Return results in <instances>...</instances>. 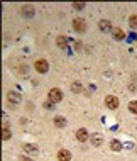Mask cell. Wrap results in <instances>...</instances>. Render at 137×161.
<instances>
[{"mask_svg":"<svg viewBox=\"0 0 137 161\" xmlns=\"http://www.w3.org/2000/svg\"><path fill=\"white\" fill-rule=\"evenodd\" d=\"M24 151L25 153H31V154H37V147L34 144H25L24 146Z\"/></svg>","mask_w":137,"mask_h":161,"instance_id":"obj_16","label":"cell"},{"mask_svg":"<svg viewBox=\"0 0 137 161\" xmlns=\"http://www.w3.org/2000/svg\"><path fill=\"white\" fill-rule=\"evenodd\" d=\"M73 29H75L76 32H85L87 31V22H85L83 19H80V17H76V19L73 20Z\"/></svg>","mask_w":137,"mask_h":161,"instance_id":"obj_3","label":"cell"},{"mask_svg":"<svg viewBox=\"0 0 137 161\" xmlns=\"http://www.w3.org/2000/svg\"><path fill=\"white\" fill-rule=\"evenodd\" d=\"M54 125H56V127H65V125H66V119H65V117H61V115L56 117V119H54Z\"/></svg>","mask_w":137,"mask_h":161,"instance_id":"obj_15","label":"cell"},{"mask_svg":"<svg viewBox=\"0 0 137 161\" xmlns=\"http://www.w3.org/2000/svg\"><path fill=\"white\" fill-rule=\"evenodd\" d=\"M71 159V153L68 149H59L58 153V161H70Z\"/></svg>","mask_w":137,"mask_h":161,"instance_id":"obj_9","label":"cell"},{"mask_svg":"<svg viewBox=\"0 0 137 161\" xmlns=\"http://www.w3.org/2000/svg\"><path fill=\"white\" fill-rule=\"evenodd\" d=\"M53 105H54V103L51 102V100H48V102H44V107H46V108H53Z\"/></svg>","mask_w":137,"mask_h":161,"instance_id":"obj_21","label":"cell"},{"mask_svg":"<svg viewBox=\"0 0 137 161\" xmlns=\"http://www.w3.org/2000/svg\"><path fill=\"white\" fill-rule=\"evenodd\" d=\"M105 105L108 108H117L119 107V98L113 97V95H108V97H105Z\"/></svg>","mask_w":137,"mask_h":161,"instance_id":"obj_6","label":"cell"},{"mask_svg":"<svg viewBox=\"0 0 137 161\" xmlns=\"http://www.w3.org/2000/svg\"><path fill=\"white\" fill-rule=\"evenodd\" d=\"M98 27H100V31H103V32H110L112 31V24H110V20H100L98 22Z\"/></svg>","mask_w":137,"mask_h":161,"instance_id":"obj_10","label":"cell"},{"mask_svg":"<svg viewBox=\"0 0 137 161\" xmlns=\"http://www.w3.org/2000/svg\"><path fill=\"white\" fill-rule=\"evenodd\" d=\"M10 130H8V127H2V139L3 141H7V139H10Z\"/></svg>","mask_w":137,"mask_h":161,"instance_id":"obj_17","label":"cell"},{"mask_svg":"<svg viewBox=\"0 0 137 161\" xmlns=\"http://www.w3.org/2000/svg\"><path fill=\"white\" fill-rule=\"evenodd\" d=\"M88 137H90V134H88V130L85 129V127H81V129L76 130V139H78L80 142H85Z\"/></svg>","mask_w":137,"mask_h":161,"instance_id":"obj_8","label":"cell"},{"mask_svg":"<svg viewBox=\"0 0 137 161\" xmlns=\"http://www.w3.org/2000/svg\"><path fill=\"white\" fill-rule=\"evenodd\" d=\"M73 8H76V10H81V8H85V3H81V2H75V3H73Z\"/></svg>","mask_w":137,"mask_h":161,"instance_id":"obj_20","label":"cell"},{"mask_svg":"<svg viewBox=\"0 0 137 161\" xmlns=\"http://www.w3.org/2000/svg\"><path fill=\"white\" fill-rule=\"evenodd\" d=\"M49 100L53 103H59L63 100V92L59 88H51L49 90Z\"/></svg>","mask_w":137,"mask_h":161,"instance_id":"obj_1","label":"cell"},{"mask_svg":"<svg viewBox=\"0 0 137 161\" xmlns=\"http://www.w3.org/2000/svg\"><path fill=\"white\" fill-rule=\"evenodd\" d=\"M56 44L61 47V49H66V47H68V39L65 36H58L56 37Z\"/></svg>","mask_w":137,"mask_h":161,"instance_id":"obj_13","label":"cell"},{"mask_svg":"<svg viewBox=\"0 0 137 161\" xmlns=\"http://www.w3.org/2000/svg\"><path fill=\"white\" fill-rule=\"evenodd\" d=\"M129 110L132 112V114H137V100H132V102L129 103Z\"/></svg>","mask_w":137,"mask_h":161,"instance_id":"obj_19","label":"cell"},{"mask_svg":"<svg viewBox=\"0 0 137 161\" xmlns=\"http://www.w3.org/2000/svg\"><path fill=\"white\" fill-rule=\"evenodd\" d=\"M129 25L132 29H137V15H130V19H129Z\"/></svg>","mask_w":137,"mask_h":161,"instance_id":"obj_18","label":"cell"},{"mask_svg":"<svg viewBox=\"0 0 137 161\" xmlns=\"http://www.w3.org/2000/svg\"><path fill=\"white\" fill-rule=\"evenodd\" d=\"M71 92L73 93H83V85L80 81H73L71 83Z\"/></svg>","mask_w":137,"mask_h":161,"instance_id":"obj_11","label":"cell"},{"mask_svg":"<svg viewBox=\"0 0 137 161\" xmlns=\"http://www.w3.org/2000/svg\"><path fill=\"white\" fill-rule=\"evenodd\" d=\"M34 68H36V71L37 73H48V69H49V64H48V61L46 59H37L36 63H34Z\"/></svg>","mask_w":137,"mask_h":161,"instance_id":"obj_2","label":"cell"},{"mask_svg":"<svg viewBox=\"0 0 137 161\" xmlns=\"http://www.w3.org/2000/svg\"><path fill=\"white\" fill-rule=\"evenodd\" d=\"M90 141H92L93 146H102V144H103V136H102L100 132H95V134L90 136Z\"/></svg>","mask_w":137,"mask_h":161,"instance_id":"obj_7","label":"cell"},{"mask_svg":"<svg viewBox=\"0 0 137 161\" xmlns=\"http://www.w3.org/2000/svg\"><path fill=\"white\" fill-rule=\"evenodd\" d=\"M110 147H112V151H115V153H119V151H120L124 146H122V142H120V141H117V139H113V141L110 142Z\"/></svg>","mask_w":137,"mask_h":161,"instance_id":"obj_14","label":"cell"},{"mask_svg":"<svg viewBox=\"0 0 137 161\" xmlns=\"http://www.w3.org/2000/svg\"><path fill=\"white\" fill-rule=\"evenodd\" d=\"M20 12H22V15L25 17V19H31V17H34V14H36L34 7H32V5H29V3H25V5L20 7Z\"/></svg>","mask_w":137,"mask_h":161,"instance_id":"obj_5","label":"cell"},{"mask_svg":"<svg viewBox=\"0 0 137 161\" xmlns=\"http://www.w3.org/2000/svg\"><path fill=\"white\" fill-rule=\"evenodd\" d=\"M112 34H113V37L117 39V41H122V39L125 37L124 31H122V29H119V27H113V29H112Z\"/></svg>","mask_w":137,"mask_h":161,"instance_id":"obj_12","label":"cell"},{"mask_svg":"<svg viewBox=\"0 0 137 161\" xmlns=\"http://www.w3.org/2000/svg\"><path fill=\"white\" fill-rule=\"evenodd\" d=\"M7 100H8V103L10 105H14V103H20V100H22V95H20L19 92H8L7 93Z\"/></svg>","mask_w":137,"mask_h":161,"instance_id":"obj_4","label":"cell"}]
</instances>
